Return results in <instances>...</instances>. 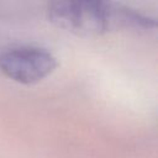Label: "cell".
Masks as SVG:
<instances>
[{
    "label": "cell",
    "mask_w": 158,
    "mask_h": 158,
    "mask_svg": "<svg viewBox=\"0 0 158 158\" xmlns=\"http://www.w3.org/2000/svg\"><path fill=\"white\" fill-rule=\"evenodd\" d=\"M47 19L59 28L79 36H98L114 31H143L156 21L133 9L105 1H52Z\"/></svg>",
    "instance_id": "obj_1"
},
{
    "label": "cell",
    "mask_w": 158,
    "mask_h": 158,
    "mask_svg": "<svg viewBox=\"0 0 158 158\" xmlns=\"http://www.w3.org/2000/svg\"><path fill=\"white\" fill-rule=\"evenodd\" d=\"M57 64L53 53L40 46L21 44L0 51V73L21 84L41 81L56 69Z\"/></svg>",
    "instance_id": "obj_2"
}]
</instances>
